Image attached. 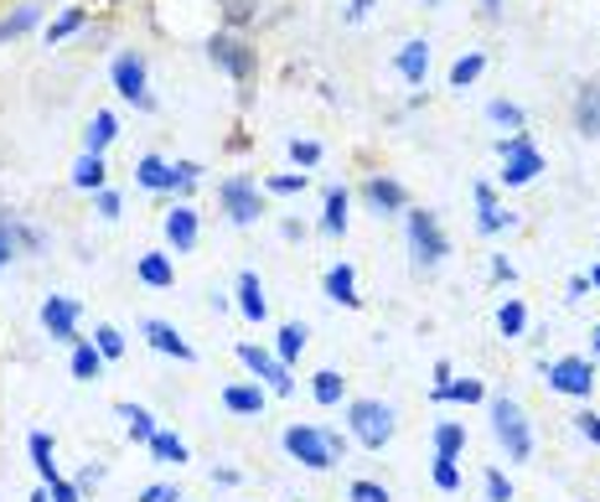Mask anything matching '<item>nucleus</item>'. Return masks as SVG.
<instances>
[{
  "label": "nucleus",
  "mask_w": 600,
  "mask_h": 502,
  "mask_svg": "<svg viewBox=\"0 0 600 502\" xmlns=\"http://www.w3.org/2000/svg\"><path fill=\"white\" fill-rule=\"evenodd\" d=\"M286 451L306 466V472H331V466L347 456V435L321 430V425H290L286 430Z\"/></svg>",
  "instance_id": "nucleus-1"
},
{
  "label": "nucleus",
  "mask_w": 600,
  "mask_h": 502,
  "mask_svg": "<svg viewBox=\"0 0 600 502\" xmlns=\"http://www.w3.org/2000/svg\"><path fill=\"white\" fill-rule=\"evenodd\" d=\"M347 430H352V441L368 445V451H383L393 441V410L383 399H352L347 404Z\"/></svg>",
  "instance_id": "nucleus-2"
},
{
  "label": "nucleus",
  "mask_w": 600,
  "mask_h": 502,
  "mask_svg": "<svg viewBox=\"0 0 600 502\" xmlns=\"http://www.w3.org/2000/svg\"><path fill=\"white\" fill-rule=\"evenodd\" d=\"M492 435L502 441L508 461H528V456H533V430H528L523 410H518L512 399H492Z\"/></svg>",
  "instance_id": "nucleus-3"
},
{
  "label": "nucleus",
  "mask_w": 600,
  "mask_h": 502,
  "mask_svg": "<svg viewBox=\"0 0 600 502\" xmlns=\"http://www.w3.org/2000/svg\"><path fill=\"white\" fill-rule=\"evenodd\" d=\"M239 363L254 373V383H264L270 394H280V399H290L296 394V379H290V368L274 358V352H264L259 342H239Z\"/></svg>",
  "instance_id": "nucleus-4"
},
{
  "label": "nucleus",
  "mask_w": 600,
  "mask_h": 502,
  "mask_svg": "<svg viewBox=\"0 0 600 502\" xmlns=\"http://www.w3.org/2000/svg\"><path fill=\"white\" fill-rule=\"evenodd\" d=\"M409 249H414V264L420 270H436L440 259L450 254V239L440 233L436 213H409Z\"/></svg>",
  "instance_id": "nucleus-5"
},
{
  "label": "nucleus",
  "mask_w": 600,
  "mask_h": 502,
  "mask_svg": "<svg viewBox=\"0 0 600 502\" xmlns=\"http://www.w3.org/2000/svg\"><path fill=\"white\" fill-rule=\"evenodd\" d=\"M218 202H223L228 223H239V229H249V223H259V213H264V198H259V182H249V177H228V182L218 187Z\"/></svg>",
  "instance_id": "nucleus-6"
},
{
  "label": "nucleus",
  "mask_w": 600,
  "mask_h": 502,
  "mask_svg": "<svg viewBox=\"0 0 600 502\" xmlns=\"http://www.w3.org/2000/svg\"><path fill=\"white\" fill-rule=\"evenodd\" d=\"M543 379H549L554 394H570V399H590V394H596V363H590V358H574V352H570V358H554Z\"/></svg>",
  "instance_id": "nucleus-7"
},
{
  "label": "nucleus",
  "mask_w": 600,
  "mask_h": 502,
  "mask_svg": "<svg viewBox=\"0 0 600 502\" xmlns=\"http://www.w3.org/2000/svg\"><path fill=\"white\" fill-rule=\"evenodd\" d=\"M109 78H114L120 99H130L136 109H156V99H150V89H146V58H140V52H120L114 68H109Z\"/></svg>",
  "instance_id": "nucleus-8"
},
{
  "label": "nucleus",
  "mask_w": 600,
  "mask_h": 502,
  "mask_svg": "<svg viewBox=\"0 0 600 502\" xmlns=\"http://www.w3.org/2000/svg\"><path fill=\"white\" fill-rule=\"evenodd\" d=\"M208 58L218 62L228 78H249V73H254V52H249V42H243V37H233V31H218V37H212Z\"/></svg>",
  "instance_id": "nucleus-9"
},
{
  "label": "nucleus",
  "mask_w": 600,
  "mask_h": 502,
  "mask_svg": "<svg viewBox=\"0 0 600 502\" xmlns=\"http://www.w3.org/2000/svg\"><path fill=\"white\" fill-rule=\"evenodd\" d=\"M42 327H47V337L52 342H83L78 337V301H68V295H47L42 301Z\"/></svg>",
  "instance_id": "nucleus-10"
},
{
  "label": "nucleus",
  "mask_w": 600,
  "mask_h": 502,
  "mask_svg": "<svg viewBox=\"0 0 600 502\" xmlns=\"http://www.w3.org/2000/svg\"><path fill=\"white\" fill-rule=\"evenodd\" d=\"M140 337H146L156 352H166V358H177V363H197V352H192V342L171 327V321H161V317H150L146 327H140Z\"/></svg>",
  "instance_id": "nucleus-11"
},
{
  "label": "nucleus",
  "mask_w": 600,
  "mask_h": 502,
  "mask_svg": "<svg viewBox=\"0 0 600 502\" xmlns=\"http://www.w3.org/2000/svg\"><path fill=\"white\" fill-rule=\"evenodd\" d=\"M136 182L146 187V192H181V171L171 167V161H161V155H140L136 161Z\"/></svg>",
  "instance_id": "nucleus-12"
},
{
  "label": "nucleus",
  "mask_w": 600,
  "mask_h": 502,
  "mask_svg": "<svg viewBox=\"0 0 600 502\" xmlns=\"http://www.w3.org/2000/svg\"><path fill=\"white\" fill-rule=\"evenodd\" d=\"M574 130L586 140H600V78H590L586 89L574 93Z\"/></svg>",
  "instance_id": "nucleus-13"
},
{
  "label": "nucleus",
  "mask_w": 600,
  "mask_h": 502,
  "mask_svg": "<svg viewBox=\"0 0 600 502\" xmlns=\"http://www.w3.org/2000/svg\"><path fill=\"white\" fill-rule=\"evenodd\" d=\"M539 171H543V155L533 151V145H523V151L502 155V171H497V177H502V187H528Z\"/></svg>",
  "instance_id": "nucleus-14"
},
{
  "label": "nucleus",
  "mask_w": 600,
  "mask_h": 502,
  "mask_svg": "<svg viewBox=\"0 0 600 502\" xmlns=\"http://www.w3.org/2000/svg\"><path fill=\"white\" fill-rule=\"evenodd\" d=\"M166 239H171L177 254H192V249H197V208L177 202V208L166 213Z\"/></svg>",
  "instance_id": "nucleus-15"
},
{
  "label": "nucleus",
  "mask_w": 600,
  "mask_h": 502,
  "mask_svg": "<svg viewBox=\"0 0 600 502\" xmlns=\"http://www.w3.org/2000/svg\"><path fill=\"white\" fill-rule=\"evenodd\" d=\"M362 198L373 202V213H404L409 192L393 182V177H368V182H362Z\"/></svg>",
  "instance_id": "nucleus-16"
},
{
  "label": "nucleus",
  "mask_w": 600,
  "mask_h": 502,
  "mask_svg": "<svg viewBox=\"0 0 600 502\" xmlns=\"http://www.w3.org/2000/svg\"><path fill=\"white\" fill-rule=\"evenodd\" d=\"M264 399H270V389L264 383H228L223 389V410H233V414H264Z\"/></svg>",
  "instance_id": "nucleus-17"
},
{
  "label": "nucleus",
  "mask_w": 600,
  "mask_h": 502,
  "mask_svg": "<svg viewBox=\"0 0 600 502\" xmlns=\"http://www.w3.org/2000/svg\"><path fill=\"white\" fill-rule=\"evenodd\" d=\"M393 68H399L409 83H424V73H430V42H424V37L404 42L399 47V58H393Z\"/></svg>",
  "instance_id": "nucleus-18"
},
{
  "label": "nucleus",
  "mask_w": 600,
  "mask_h": 502,
  "mask_svg": "<svg viewBox=\"0 0 600 502\" xmlns=\"http://www.w3.org/2000/svg\"><path fill=\"white\" fill-rule=\"evenodd\" d=\"M136 274L146 280L150 290H171V285H177V264H171V254H140L136 259Z\"/></svg>",
  "instance_id": "nucleus-19"
},
{
  "label": "nucleus",
  "mask_w": 600,
  "mask_h": 502,
  "mask_svg": "<svg viewBox=\"0 0 600 502\" xmlns=\"http://www.w3.org/2000/svg\"><path fill=\"white\" fill-rule=\"evenodd\" d=\"M239 311H243L249 321H264V317H270V301H264V285H259L254 270L239 274Z\"/></svg>",
  "instance_id": "nucleus-20"
},
{
  "label": "nucleus",
  "mask_w": 600,
  "mask_h": 502,
  "mask_svg": "<svg viewBox=\"0 0 600 502\" xmlns=\"http://www.w3.org/2000/svg\"><path fill=\"white\" fill-rule=\"evenodd\" d=\"M114 135H120V120H114L109 109H99V114L89 120V130H83V151H89V155H104Z\"/></svg>",
  "instance_id": "nucleus-21"
},
{
  "label": "nucleus",
  "mask_w": 600,
  "mask_h": 502,
  "mask_svg": "<svg viewBox=\"0 0 600 502\" xmlns=\"http://www.w3.org/2000/svg\"><path fill=\"white\" fill-rule=\"evenodd\" d=\"M327 295L337 305H362L358 295V274H352V264H331L327 270Z\"/></svg>",
  "instance_id": "nucleus-22"
},
{
  "label": "nucleus",
  "mask_w": 600,
  "mask_h": 502,
  "mask_svg": "<svg viewBox=\"0 0 600 502\" xmlns=\"http://www.w3.org/2000/svg\"><path fill=\"white\" fill-rule=\"evenodd\" d=\"M27 451H31V466H37V476H42V488L47 482H58V461H52V441H47L42 430H31L27 435Z\"/></svg>",
  "instance_id": "nucleus-23"
},
{
  "label": "nucleus",
  "mask_w": 600,
  "mask_h": 502,
  "mask_svg": "<svg viewBox=\"0 0 600 502\" xmlns=\"http://www.w3.org/2000/svg\"><path fill=\"white\" fill-rule=\"evenodd\" d=\"M104 363H109V358L93 348V342H78V348H73V379H78V383L104 379Z\"/></svg>",
  "instance_id": "nucleus-24"
},
{
  "label": "nucleus",
  "mask_w": 600,
  "mask_h": 502,
  "mask_svg": "<svg viewBox=\"0 0 600 502\" xmlns=\"http://www.w3.org/2000/svg\"><path fill=\"white\" fill-rule=\"evenodd\" d=\"M347 187H331L327 192V213H321V233H331V239H342L347 233Z\"/></svg>",
  "instance_id": "nucleus-25"
},
{
  "label": "nucleus",
  "mask_w": 600,
  "mask_h": 502,
  "mask_svg": "<svg viewBox=\"0 0 600 502\" xmlns=\"http://www.w3.org/2000/svg\"><path fill=\"white\" fill-rule=\"evenodd\" d=\"M104 177H109V167H104V155H78V167H73V187H83V192H104Z\"/></svg>",
  "instance_id": "nucleus-26"
},
{
  "label": "nucleus",
  "mask_w": 600,
  "mask_h": 502,
  "mask_svg": "<svg viewBox=\"0 0 600 502\" xmlns=\"http://www.w3.org/2000/svg\"><path fill=\"white\" fill-rule=\"evenodd\" d=\"M114 410H120L124 430H130V441L150 445V435H156V414H150V410H140V404H114Z\"/></svg>",
  "instance_id": "nucleus-27"
},
{
  "label": "nucleus",
  "mask_w": 600,
  "mask_h": 502,
  "mask_svg": "<svg viewBox=\"0 0 600 502\" xmlns=\"http://www.w3.org/2000/svg\"><path fill=\"white\" fill-rule=\"evenodd\" d=\"M311 394H316V404H342V394H347V379L342 373H337V368H321V373H316L311 379Z\"/></svg>",
  "instance_id": "nucleus-28"
},
{
  "label": "nucleus",
  "mask_w": 600,
  "mask_h": 502,
  "mask_svg": "<svg viewBox=\"0 0 600 502\" xmlns=\"http://www.w3.org/2000/svg\"><path fill=\"white\" fill-rule=\"evenodd\" d=\"M150 456L166 461V466H181V461H187V441L171 435V430H156V435H150Z\"/></svg>",
  "instance_id": "nucleus-29"
},
{
  "label": "nucleus",
  "mask_w": 600,
  "mask_h": 502,
  "mask_svg": "<svg viewBox=\"0 0 600 502\" xmlns=\"http://www.w3.org/2000/svg\"><path fill=\"white\" fill-rule=\"evenodd\" d=\"M306 337H311V332H306V327H300V321H290V327H280V342H274V358H280V363H296V358H300V352H306Z\"/></svg>",
  "instance_id": "nucleus-30"
},
{
  "label": "nucleus",
  "mask_w": 600,
  "mask_h": 502,
  "mask_svg": "<svg viewBox=\"0 0 600 502\" xmlns=\"http://www.w3.org/2000/svg\"><path fill=\"white\" fill-rule=\"evenodd\" d=\"M42 21V6H16L6 21H0V42H11V37H21V31H31Z\"/></svg>",
  "instance_id": "nucleus-31"
},
{
  "label": "nucleus",
  "mask_w": 600,
  "mask_h": 502,
  "mask_svg": "<svg viewBox=\"0 0 600 502\" xmlns=\"http://www.w3.org/2000/svg\"><path fill=\"white\" fill-rule=\"evenodd\" d=\"M430 399H456V404H481V399H487V389H481L477 379H456V383H446V389H430Z\"/></svg>",
  "instance_id": "nucleus-32"
},
{
  "label": "nucleus",
  "mask_w": 600,
  "mask_h": 502,
  "mask_svg": "<svg viewBox=\"0 0 600 502\" xmlns=\"http://www.w3.org/2000/svg\"><path fill=\"white\" fill-rule=\"evenodd\" d=\"M481 68H487V58L481 52H466V58H456V68H450V89H471L481 78Z\"/></svg>",
  "instance_id": "nucleus-33"
},
{
  "label": "nucleus",
  "mask_w": 600,
  "mask_h": 502,
  "mask_svg": "<svg viewBox=\"0 0 600 502\" xmlns=\"http://www.w3.org/2000/svg\"><path fill=\"white\" fill-rule=\"evenodd\" d=\"M523 327H528V305L523 301H502V311H497V332L523 337Z\"/></svg>",
  "instance_id": "nucleus-34"
},
{
  "label": "nucleus",
  "mask_w": 600,
  "mask_h": 502,
  "mask_svg": "<svg viewBox=\"0 0 600 502\" xmlns=\"http://www.w3.org/2000/svg\"><path fill=\"white\" fill-rule=\"evenodd\" d=\"M11 239H16V254H21V249H27V254H42L47 249V233L21 223V218H11Z\"/></svg>",
  "instance_id": "nucleus-35"
},
{
  "label": "nucleus",
  "mask_w": 600,
  "mask_h": 502,
  "mask_svg": "<svg viewBox=\"0 0 600 502\" xmlns=\"http://www.w3.org/2000/svg\"><path fill=\"white\" fill-rule=\"evenodd\" d=\"M83 21H89V11H83V6H68V11H62L58 21L47 27V42H62V37H73V31L83 27Z\"/></svg>",
  "instance_id": "nucleus-36"
},
{
  "label": "nucleus",
  "mask_w": 600,
  "mask_h": 502,
  "mask_svg": "<svg viewBox=\"0 0 600 502\" xmlns=\"http://www.w3.org/2000/svg\"><path fill=\"white\" fill-rule=\"evenodd\" d=\"M466 451V430L461 425H436V456H456Z\"/></svg>",
  "instance_id": "nucleus-37"
},
{
  "label": "nucleus",
  "mask_w": 600,
  "mask_h": 502,
  "mask_svg": "<svg viewBox=\"0 0 600 502\" xmlns=\"http://www.w3.org/2000/svg\"><path fill=\"white\" fill-rule=\"evenodd\" d=\"M487 120L508 124V130H523V109L512 104V99H492V104H487Z\"/></svg>",
  "instance_id": "nucleus-38"
},
{
  "label": "nucleus",
  "mask_w": 600,
  "mask_h": 502,
  "mask_svg": "<svg viewBox=\"0 0 600 502\" xmlns=\"http://www.w3.org/2000/svg\"><path fill=\"white\" fill-rule=\"evenodd\" d=\"M347 502H393L389 488L383 482H368V476H358L352 488H347Z\"/></svg>",
  "instance_id": "nucleus-39"
},
{
  "label": "nucleus",
  "mask_w": 600,
  "mask_h": 502,
  "mask_svg": "<svg viewBox=\"0 0 600 502\" xmlns=\"http://www.w3.org/2000/svg\"><path fill=\"white\" fill-rule=\"evenodd\" d=\"M93 348L104 358H124V332L120 327H93Z\"/></svg>",
  "instance_id": "nucleus-40"
},
{
  "label": "nucleus",
  "mask_w": 600,
  "mask_h": 502,
  "mask_svg": "<svg viewBox=\"0 0 600 502\" xmlns=\"http://www.w3.org/2000/svg\"><path fill=\"white\" fill-rule=\"evenodd\" d=\"M306 182H311V171H280V177H270V192H280V198H290V192H306Z\"/></svg>",
  "instance_id": "nucleus-41"
},
{
  "label": "nucleus",
  "mask_w": 600,
  "mask_h": 502,
  "mask_svg": "<svg viewBox=\"0 0 600 502\" xmlns=\"http://www.w3.org/2000/svg\"><path fill=\"white\" fill-rule=\"evenodd\" d=\"M430 476H436L440 492H456V488H461V466H456V456H436V472H430Z\"/></svg>",
  "instance_id": "nucleus-42"
},
{
  "label": "nucleus",
  "mask_w": 600,
  "mask_h": 502,
  "mask_svg": "<svg viewBox=\"0 0 600 502\" xmlns=\"http://www.w3.org/2000/svg\"><path fill=\"white\" fill-rule=\"evenodd\" d=\"M512 223V213H502V208H477V229L492 239V233H502Z\"/></svg>",
  "instance_id": "nucleus-43"
},
{
  "label": "nucleus",
  "mask_w": 600,
  "mask_h": 502,
  "mask_svg": "<svg viewBox=\"0 0 600 502\" xmlns=\"http://www.w3.org/2000/svg\"><path fill=\"white\" fill-rule=\"evenodd\" d=\"M290 161L311 171L316 161H321V145H316V140H290Z\"/></svg>",
  "instance_id": "nucleus-44"
},
{
  "label": "nucleus",
  "mask_w": 600,
  "mask_h": 502,
  "mask_svg": "<svg viewBox=\"0 0 600 502\" xmlns=\"http://www.w3.org/2000/svg\"><path fill=\"white\" fill-rule=\"evenodd\" d=\"M481 482H487V502H512V482H508L502 472H497V466H492L487 476H481Z\"/></svg>",
  "instance_id": "nucleus-45"
},
{
  "label": "nucleus",
  "mask_w": 600,
  "mask_h": 502,
  "mask_svg": "<svg viewBox=\"0 0 600 502\" xmlns=\"http://www.w3.org/2000/svg\"><path fill=\"white\" fill-rule=\"evenodd\" d=\"M93 213L114 223V218H120V192H109V187H104V192H93Z\"/></svg>",
  "instance_id": "nucleus-46"
},
{
  "label": "nucleus",
  "mask_w": 600,
  "mask_h": 502,
  "mask_svg": "<svg viewBox=\"0 0 600 502\" xmlns=\"http://www.w3.org/2000/svg\"><path fill=\"white\" fill-rule=\"evenodd\" d=\"M136 502H187V498H181V492L177 488H171V482H150V488L146 492H140V498Z\"/></svg>",
  "instance_id": "nucleus-47"
},
{
  "label": "nucleus",
  "mask_w": 600,
  "mask_h": 502,
  "mask_svg": "<svg viewBox=\"0 0 600 502\" xmlns=\"http://www.w3.org/2000/svg\"><path fill=\"white\" fill-rule=\"evenodd\" d=\"M574 430H580L590 445H600V414H596V410H580V414H574Z\"/></svg>",
  "instance_id": "nucleus-48"
},
{
  "label": "nucleus",
  "mask_w": 600,
  "mask_h": 502,
  "mask_svg": "<svg viewBox=\"0 0 600 502\" xmlns=\"http://www.w3.org/2000/svg\"><path fill=\"white\" fill-rule=\"evenodd\" d=\"M16 259V239H11V213H0V270Z\"/></svg>",
  "instance_id": "nucleus-49"
},
{
  "label": "nucleus",
  "mask_w": 600,
  "mask_h": 502,
  "mask_svg": "<svg viewBox=\"0 0 600 502\" xmlns=\"http://www.w3.org/2000/svg\"><path fill=\"white\" fill-rule=\"evenodd\" d=\"M47 492H52V502H83L78 482H68V476H58V482H47Z\"/></svg>",
  "instance_id": "nucleus-50"
},
{
  "label": "nucleus",
  "mask_w": 600,
  "mask_h": 502,
  "mask_svg": "<svg viewBox=\"0 0 600 502\" xmlns=\"http://www.w3.org/2000/svg\"><path fill=\"white\" fill-rule=\"evenodd\" d=\"M249 16H254V0H228V21H233V27H243Z\"/></svg>",
  "instance_id": "nucleus-51"
},
{
  "label": "nucleus",
  "mask_w": 600,
  "mask_h": 502,
  "mask_svg": "<svg viewBox=\"0 0 600 502\" xmlns=\"http://www.w3.org/2000/svg\"><path fill=\"white\" fill-rule=\"evenodd\" d=\"M492 280H508V285H512V280H518V270H512L508 259L497 254V259H492Z\"/></svg>",
  "instance_id": "nucleus-52"
},
{
  "label": "nucleus",
  "mask_w": 600,
  "mask_h": 502,
  "mask_svg": "<svg viewBox=\"0 0 600 502\" xmlns=\"http://www.w3.org/2000/svg\"><path fill=\"white\" fill-rule=\"evenodd\" d=\"M104 482V466H83V476H78V492L83 488H99Z\"/></svg>",
  "instance_id": "nucleus-53"
},
{
  "label": "nucleus",
  "mask_w": 600,
  "mask_h": 502,
  "mask_svg": "<svg viewBox=\"0 0 600 502\" xmlns=\"http://www.w3.org/2000/svg\"><path fill=\"white\" fill-rule=\"evenodd\" d=\"M368 11H373V0H352V6H347V21H362Z\"/></svg>",
  "instance_id": "nucleus-54"
},
{
  "label": "nucleus",
  "mask_w": 600,
  "mask_h": 502,
  "mask_svg": "<svg viewBox=\"0 0 600 502\" xmlns=\"http://www.w3.org/2000/svg\"><path fill=\"white\" fill-rule=\"evenodd\" d=\"M477 208H497V192L487 182H477Z\"/></svg>",
  "instance_id": "nucleus-55"
},
{
  "label": "nucleus",
  "mask_w": 600,
  "mask_h": 502,
  "mask_svg": "<svg viewBox=\"0 0 600 502\" xmlns=\"http://www.w3.org/2000/svg\"><path fill=\"white\" fill-rule=\"evenodd\" d=\"M212 482H218V488H233V482H239V472H233V466H218V472H212Z\"/></svg>",
  "instance_id": "nucleus-56"
},
{
  "label": "nucleus",
  "mask_w": 600,
  "mask_h": 502,
  "mask_svg": "<svg viewBox=\"0 0 600 502\" xmlns=\"http://www.w3.org/2000/svg\"><path fill=\"white\" fill-rule=\"evenodd\" d=\"M481 16H487V21H497V16H502V0H481Z\"/></svg>",
  "instance_id": "nucleus-57"
},
{
  "label": "nucleus",
  "mask_w": 600,
  "mask_h": 502,
  "mask_svg": "<svg viewBox=\"0 0 600 502\" xmlns=\"http://www.w3.org/2000/svg\"><path fill=\"white\" fill-rule=\"evenodd\" d=\"M446 383H450V363L440 358V363H436V389H446Z\"/></svg>",
  "instance_id": "nucleus-58"
},
{
  "label": "nucleus",
  "mask_w": 600,
  "mask_h": 502,
  "mask_svg": "<svg viewBox=\"0 0 600 502\" xmlns=\"http://www.w3.org/2000/svg\"><path fill=\"white\" fill-rule=\"evenodd\" d=\"M27 502H52V492H47V488H42V492H31V498H27Z\"/></svg>",
  "instance_id": "nucleus-59"
},
{
  "label": "nucleus",
  "mask_w": 600,
  "mask_h": 502,
  "mask_svg": "<svg viewBox=\"0 0 600 502\" xmlns=\"http://www.w3.org/2000/svg\"><path fill=\"white\" fill-rule=\"evenodd\" d=\"M590 348H596V358H600V321H596V332H590Z\"/></svg>",
  "instance_id": "nucleus-60"
},
{
  "label": "nucleus",
  "mask_w": 600,
  "mask_h": 502,
  "mask_svg": "<svg viewBox=\"0 0 600 502\" xmlns=\"http://www.w3.org/2000/svg\"><path fill=\"white\" fill-rule=\"evenodd\" d=\"M590 285H596V290H600V264H590Z\"/></svg>",
  "instance_id": "nucleus-61"
},
{
  "label": "nucleus",
  "mask_w": 600,
  "mask_h": 502,
  "mask_svg": "<svg viewBox=\"0 0 600 502\" xmlns=\"http://www.w3.org/2000/svg\"><path fill=\"white\" fill-rule=\"evenodd\" d=\"M424 6H440V0H424Z\"/></svg>",
  "instance_id": "nucleus-62"
}]
</instances>
